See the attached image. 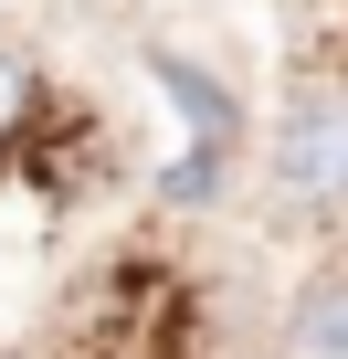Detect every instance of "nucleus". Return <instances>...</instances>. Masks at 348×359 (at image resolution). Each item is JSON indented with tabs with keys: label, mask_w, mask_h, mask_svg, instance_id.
<instances>
[{
	"label": "nucleus",
	"mask_w": 348,
	"mask_h": 359,
	"mask_svg": "<svg viewBox=\"0 0 348 359\" xmlns=\"http://www.w3.org/2000/svg\"><path fill=\"white\" fill-rule=\"evenodd\" d=\"M32 106H43V74H32L22 53H0V137H22V127H32Z\"/></svg>",
	"instance_id": "obj_3"
},
{
	"label": "nucleus",
	"mask_w": 348,
	"mask_h": 359,
	"mask_svg": "<svg viewBox=\"0 0 348 359\" xmlns=\"http://www.w3.org/2000/svg\"><path fill=\"white\" fill-rule=\"evenodd\" d=\"M148 74H158V95L190 116V158L169 169V201H211L222 191V169H232V148H243V106L201 74V64H180V53H148Z\"/></svg>",
	"instance_id": "obj_2"
},
{
	"label": "nucleus",
	"mask_w": 348,
	"mask_h": 359,
	"mask_svg": "<svg viewBox=\"0 0 348 359\" xmlns=\"http://www.w3.org/2000/svg\"><path fill=\"white\" fill-rule=\"evenodd\" d=\"M274 180L306 212H348V85H306L274 127Z\"/></svg>",
	"instance_id": "obj_1"
}]
</instances>
